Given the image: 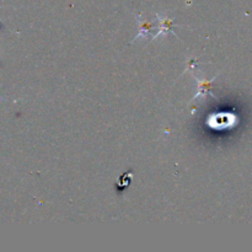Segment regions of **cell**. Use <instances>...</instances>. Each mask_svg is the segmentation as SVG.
Instances as JSON below:
<instances>
[]
</instances>
